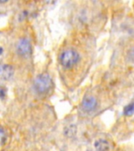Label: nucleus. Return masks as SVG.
<instances>
[{"mask_svg":"<svg viewBox=\"0 0 134 151\" xmlns=\"http://www.w3.org/2000/svg\"><path fill=\"white\" fill-rule=\"evenodd\" d=\"M79 58V54L76 50L68 49L61 53L59 57V61L63 68H71L78 62Z\"/></svg>","mask_w":134,"mask_h":151,"instance_id":"1","label":"nucleus"},{"mask_svg":"<svg viewBox=\"0 0 134 151\" xmlns=\"http://www.w3.org/2000/svg\"><path fill=\"white\" fill-rule=\"evenodd\" d=\"M52 80L47 74H41L35 78L34 81V87L39 94L46 93L51 87Z\"/></svg>","mask_w":134,"mask_h":151,"instance_id":"2","label":"nucleus"},{"mask_svg":"<svg viewBox=\"0 0 134 151\" xmlns=\"http://www.w3.org/2000/svg\"><path fill=\"white\" fill-rule=\"evenodd\" d=\"M96 106H97V101L92 95H86L82 100V107L85 112L87 113L93 112L96 109Z\"/></svg>","mask_w":134,"mask_h":151,"instance_id":"3","label":"nucleus"},{"mask_svg":"<svg viewBox=\"0 0 134 151\" xmlns=\"http://www.w3.org/2000/svg\"><path fill=\"white\" fill-rule=\"evenodd\" d=\"M31 46L27 39H21L16 45V51L21 56H26L31 53Z\"/></svg>","mask_w":134,"mask_h":151,"instance_id":"4","label":"nucleus"},{"mask_svg":"<svg viewBox=\"0 0 134 151\" xmlns=\"http://www.w3.org/2000/svg\"><path fill=\"white\" fill-rule=\"evenodd\" d=\"M14 73V70L9 65L0 64V78L3 80H9Z\"/></svg>","mask_w":134,"mask_h":151,"instance_id":"5","label":"nucleus"},{"mask_svg":"<svg viewBox=\"0 0 134 151\" xmlns=\"http://www.w3.org/2000/svg\"><path fill=\"white\" fill-rule=\"evenodd\" d=\"M95 150L96 151H109L110 150V144L105 139H98L95 142Z\"/></svg>","mask_w":134,"mask_h":151,"instance_id":"6","label":"nucleus"},{"mask_svg":"<svg viewBox=\"0 0 134 151\" xmlns=\"http://www.w3.org/2000/svg\"><path fill=\"white\" fill-rule=\"evenodd\" d=\"M123 113L125 116H132L134 113V101L130 102L126 106H125Z\"/></svg>","mask_w":134,"mask_h":151,"instance_id":"7","label":"nucleus"},{"mask_svg":"<svg viewBox=\"0 0 134 151\" xmlns=\"http://www.w3.org/2000/svg\"><path fill=\"white\" fill-rule=\"evenodd\" d=\"M7 135L5 130L2 127H0V146H3L6 142Z\"/></svg>","mask_w":134,"mask_h":151,"instance_id":"8","label":"nucleus"},{"mask_svg":"<svg viewBox=\"0 0 134 151\" xmlns=\"http://www.w3.org/2000/svg\"><path fill=\"white\" fill-rule=\"evenodd\" d=\"M129 60L133 62H134V48L132 49L129 53Z\"/></svg>","mask_w":134,"mask_h":151,"instance_id":"9","label":"nucleus"},{"mask_svg":"<svg viewBox=\"0 0 134 151\" xmlns=\"http://www.w3.org/2000/svg\"><path fill=\"white\" fill-rule=\"evenodd\" d=\"M5 94H6V91H5V90L3 89H0V96L1 97H4Z\"/></svg>","mask_w":134,"mask_h":151,"instance_id":"10","label":"nucleus"},{"mask_svg":"<svg viewBox=\"0 0 134 151\" xmlns=\"http://www.w3.org/2000/svg\"><path fill=\"white\" fill-rule=\"evenodd\" d=\"M2 48H0V55L2 54Z\"/></svg>","mask_w":134,"mask_h":151,"instance_id":"11","label":"nucleus"}]
</instances>
